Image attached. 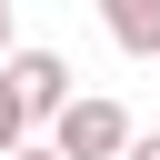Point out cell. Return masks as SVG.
<instances>
[{
    "label": "cell",
    "mask_w": 160,
    "mask_h": 160,
    "mask_svg": "<svg viewBox=\"0 0 160 160\" xmlns=\"http://www.w3.org/2000/svg\"><path fill=\"white\" fill-rule=\"evenodd\" d=\"M0 50H10V0H0Z\"/></svg>",
    "instance_id": "cell-7"
},
{
    "label": "cell",
    "mask_w": 160,
    "mask_h": 160,
    "mask_svg": "<svg viewBox=\"0 0 160 160\" xmlns=\"http://www.w3.org/2000/svg\"><path fill=\"white\" fill-rule=\"evenodd\" d=\"M20 140H30V110H20V90L0 80V150H20Z\"/></svg>",
    "instance_id": "cell-4"
},
{
    "label": "cell",
    "mask_w": 160,
    "mask_h": 160,
    "mask_svg": "<svg viewBox=\"0 0 160 160\" xmlns=\"http://www.w3.org/2000/svg\"><path fill=\"white\" fill-rule=\"evenodd\" d=\"M0 80L20 90L30 120H50V110L70 100V60H60V50H0Z\"/></svg>",
    "instance_id": "cell-2"
},
{
    "label": "cell",
    "mask_w": 160,
    "mask_h": 160,
    "mask_svg": "<svg viewBox=\"0 0 160 160\" xmlns=\"http://www.w3.org/2000/svg\"><path fill=\"white\" fill-rule=\"evenodd\" d=\"M50 140H60L70 160H120V140H130V110H120V100H100V90H90V100L70 90V100L50 110Z\"/></svg>",
    "instance_id": "cell-1"
},
{
    "label": "cell",
    "mask_w": 160,
    "mask_h": 160,
    "mask_svg": "<svg viewBox=\"0 0 160 160\" xmlns=\"http://www.w3.org/2000/svg\"><path fill=\"white\" fill-rule=\"evenodd\" d=\"M0 160H70L60 140H20V150H0Z\"/></svg>",
    "instance_id": "cell-6"
},
{
    "label": "cell",
    "mask_w": 160,
    "mask_h": 160,
    "mask_svg": "<svg viewBox=\"0 0 160 160\" xmlns=\"http://www.w3.org/2000/svg\"><path fill=\"white\" fill-rule=\"evenodd\" d=\"M100 30L130 60H160V0H100Z\"/></svg>",
    "instance_id": "cell-3"
},
{
    "label": "cell",
    "mask_w": 160,
    "mask_h": 160,
    "mask_svg": "<svg viewBox=\"0 0 160 160\" xmlns=\"http://www.w3.org/2000/svg\"><path fill=\"white\" fill-rule=\"evenodd\" d=\"M120 160H160V130H130V140H120Z\"/></svg>",
    "instance_id": "cell-5"
}]
</instances>
